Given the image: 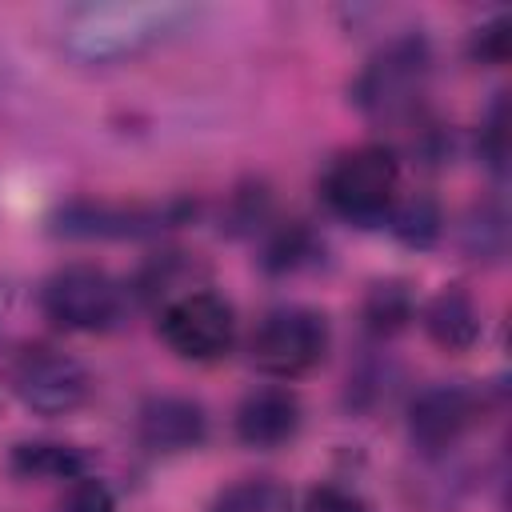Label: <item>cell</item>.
Returning a JSON list of instances; mask_svg holds the SVG:
<instances>
[{"mask_svg":"<svg viewBox=\"0 0 512 512\" xmlns=\"http://www.w3.org/2000/svg\"><path fill=\"white\" fill-rule=\"evenodd\" d=\"M196 8L188 4H100L84 8L68 28V48L84 60H116L180 32Z\"/></svg>","mask_w":512,"mask_h":512,"instance_id":"cell-1","label":"cell"},{"mask_svg":"<svg viewBox=\"0 0 512 512\" xmlns=\"http://www.w3.org/2000/svg\"><path fill=\"white\" fill-rule=\"evenodd\" d=\"M428 72H432V52L424 36H396L364 64L352 88L356 108L376 124L412 120L428 92Z\"/></svg>","mask_w":512,"mask_h":512,"instance_id":"cell-2","label":"cell"},{"mask_svg":"<svg viewBox=\"0 0 512 512\" xmlns=\"http://www.w3.org/2000/svg\"><path fill=\"white\" fill-rule=\"evenodd\" d=\"M396 188H400V164L396 152L384 144H360L352 152H340L320 180L324 204L356 228H372L388 220L396 204Z\"/></svg>","mask_w":512,"mask_h":512,"instance_id":"cell-3","label":"cell"},{"mask_svg":"<svg viewBox=\"0 0 512 512\" xmlns=\"http://www.w3.org/2000/svg\"><path fill=\"white\" fill-rule=\"evenodd\" d=\"M40 308L64 332H108L128 312V288L96 264H64L40 284Z\"/></svg>","mask_w":512,"mask_h":512,"instance_id":"cell-4","label":"cell"},{"mask_svg":"<svg viewBox=\"0 0 512 512\" xmlns=\"http://www.w3.org/2000/svg\"><path fill=\"white\" fill-rule=\"evenodd\" d=\"M4 380H8V392L28 412H40V416L76 412L92 388L88 368L52 344H20L4 364Z\"/></svg>","mask_w":512,"mask_h":512,"instance_id":"cell-5","label":"cell"},{"mask_svg":"<svg viewBox=\"0 0 512 512\" xmlns=\"http://www.w3.org/2000/svg\"><path fill=\"white\" fill-rule=\"evenodd\" d=\"M324 352H328V320L324 312L300 304L272 308L248 340V360L276 380L304 376L324 360Z\"/></svg>","mask_w":512,"mask_h":512,"instance_id":"cell-6","label":"cell"},{"mask_svg":"<svg viewBox=\"0 0 512 512\" xmlns=\"http://www.w3.org/2000/svg\"><path fill=\"white\" fill-rule=\"evenodd\" d=\"M160 340L180 356V360H220L228 356L232 340H236V312L224 296L196 288L172 304L160 308Z\"/></svg>","mask_w":512,"mask_h":512,"instance_id":"cell-7","label":"cell"},{"mask_svg":"<svg viewBox=\"0 0 512 512\" xmlns=\"http://www.w3.org/2000/svg\"><path fill=\"white\" fill-rule=\"evenodd\" d=\"M192 212V204L184 200H168V204H108V200H76L68 208H60L56 216V232L64 236H80V240H124V236H152L164 232L172 224H180Z\"/></svg>","mask_w":512,"mask_h":512,"instance_id":"cell-8","label":"cell"},{"mask_svg":"<svg viewBox=\"0 0 512 512\" xmlns=\"http://www.w3.org/2000/svg\"><path fill=\"white\" fill-rule=\"evenodd\" d=\"M480 420V396L464 384H432L408 408V436L420 452L436 456L452 448Z\"/></svg>","mask_w":512,"mask_h":512,"instance_id":"cell-9","label":"cell"},{"mask_svg":"<svg viewBox=\"0 0 512 512\" xmlns=\"http://www.w3.org/2000/svg\"><path fill=\"white\" fill-rule=\"evenodd\" d=\"M136 436L148 452L156 456H176V452H192L204 444L208 436V416L196 400L188 396H148L136 412Z\"/></svg>","mask_w":512,"mask_h":512,"instance_id":"cell-10","label":"cell"},{"mask_svg":"<svg viewBox=\"0 0 512 512\" xmlns=\"http://www.w3.org/2000/svg\"><path fill=\"white\" fill-rule=\"evenodd\" d=\"M300 400L292 388L284 384H264V388H252L240 404H236V416H232V428H236V440L248 444V448H280L288 444L296 432H300Z\"/></svg>","mask_w":512,"mask_h":512,"instance_id":"cell-11","label":"cell"},{"mask_svg":"<svg viewBox=\"0 0 512 512\" xmlns=\"http://www.w3.org/2000/svg\"><path fill=\"white\" fill-rule=\"evenodd\" d=\"M424 332L444 352H468L480 340V308L460 284H444L420 312Z\"/></svg>","mask_w":512,"mask_h":512,"instance_id":"cell-12","label":"cell"},{"mask_svg":"<svg viewBox=\"0 0 512 512\" xmlns=\"http://www.w3.org/2000/svg\"><path fill=\"white\" fill-rule=\"evenodd\" d=\"M12 472L28 480H76L88 476V456L60 440H24L12 448Z\"/></svg>","mask_w":512,"mask_h":512,"instance_id":"cell-13","label":"cell"},{"mask_svg":"<svg viewBox=\"0 0 512 512\" xmlns=\"http://www.w3.org/2000/svg\"><path fill=\"white\" fill-rule=\"evenodd\" d=\"M212 512H296L292 508V492L272 480V476H248V480H236L228 484Z\"/></svg>","mask_w":512,"mask_h":512,"instance_id":"cell-14","label":"cell"},{"mask_svg":"<svg viewBox=\"0 0 512 512\" xmlns=\"http://www.w3.org/2000/svg\"><path fill=\"white\" fill-rule=\"evenodd\" d=\"M128 292H140V300H180L188 292H196V268H188V260L180 252H168V256H156Z\"/></svg>","mask_w":512,"mask_h":512,"instance_id":"cell-15","label":"cell"},{"mask_svg":"<svg viewBox=\"0 0 512 512\" xmlns=\"http://www.w3.org/2000/svg\"><path fill=\"white\" fill-rule=\"evenodd\" d=\"M388 228L396 232V240H404L408 248H428L440 236V208L432 196L416 192L408 200H396L388 212Z\"/></svg>","mask_w":512,"mask_h":512,"instance_id":"cell-16","label":"cell"},{"mask_svg":"<svg viewBox=\"0 0 512 512\" xmlns=\"http://www.w3.org/2000/svg\"><path fill=\"white\" fill-rule=\"evenodd\" d=\"M364 320L372 332L380 336H392L400 332L408 320H412V292L408 284L400 280H380L368 288V300H364Z\"/></svg>","mask_w":512,"mask_h":512,"instance_id":"cell-17","label":"cell"},{"mask_svg":"<svg viewBox=\"0 0 512 512\" xmlns=\"http://www.w3.org/2000/svg\"><path fill=\"white\" fill-rule=\"evenodd\" d=\"M480 152L488 160L492 172H504L508 164V100L496 96L488 116H484V128H480Z\"/></svg>","mask_w":512,"mask_h":512,"instance_id":"cell-18","label":"cell"},{"mask_svg":"<svg viewBox=\"0 0 512 512\" xmlns=\"http://www.w3.org/2000/svg\"><path fill=\"white\" fill-rule=\"evenodd\" d=\"M56 512H116V504H112V492L96 476H76L56 500Z\"/></svg>","mask_w":512,"mask_h":512,"instance_id":"cell-19","label":"cell"},{"mask_svg":"<svg viewBox=\"0 0 512 512\" xmlns=\"http://www.w3.org/2000/svg\"><path fill=\"white\" fill-rule=\"evenodd\" d=\"M508 20L504 16H496L492 24H484V28H476V40H472V56L480 60V64H504L508 60Z\"/></svg>","mask_w":512,"mask_h":512,"instance_id":"cell-20","label":"cell"},{"mask_svg":"<svg viewBox=\"0 0 512 512\" xmlns=\"http://www.w3.org/2000/svg\"><path fill=\"white\" fill-rule=\"evenodd\" d=\"M304 512H372L356 492L348 488H336V484H320L308 492L304 500Z\"/></svg>","mask_w":512,"mask_h":512,"instance_id":"cell-21","label":"cell"},{"mask_svg":"<svg viewBox=\"0 0 512 512\" xmlns=\"http://www.w3.org/2000/svg\"><path fill=\"white\" fill-rule=\"evenodd\" d=\"M488 236L496 248H504V220L496 208H480V216L468 224V252L476 256H488Z\"/></svg>","mask_w":512,"mask_h":512,"instance_id":"cell-22","label":"cell"}]
</instances>
